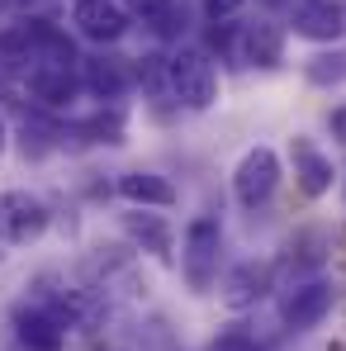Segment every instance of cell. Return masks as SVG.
<instances>
[{"label":"cell","mask_w":346,"mask_h":351,"mask_svg":"<svg viewBox=\"0 0 346 351\" xmlns=\"http://www.w3.org/2000/svg\"><path fill=\"white\" fill-rule=\"evenodd\" d=\"M10 147V123H5V114H0V152Z\"/></svg>","instance_id":"obj_21"},{"label":"cell","mask_w":346,"mask_h":351,"mask_svg":"<svg viewBox=\"0 0 346 351\" xmlns=\"http://www.w3.org/2000/svg\"><path fill=\"white\" fill-rule=\"evenodd\" d=\"M304 81L308 86H342L346 81V48H328V53H313L304 62Z\"/></svg>","instance_id":"obj_16"},{"label":"cell","mask_w":346,"mask_h":351,"mask_svg":"<svg viewBox=\"0 0 346 351\" xmlns=\"http://www.w3.org/2000/svg\"><path fill=\"white\" fill-rule=\"evenodd\" d=\"M24 81H29V95H34L43 110H71V105H76V95H81V71H76V66L38 62Z\"/></svg>","instance_id":"obj_9"},{"label":"cell","mask_w":346,"mask_h":351,"mask_svg":"<svg viewBox=\"0 0 346 351\" xmlns=\"http://www.w3.org/2000/svg\"><path fill=\"white\" fill-rule=\"evenodd\" d=\"M48 204L29 190H0V242L10 247H29L48 233Z\"/></svg>","instance_id":"obj_4"},{"label":"cell","mask_w":346,"mask_h":351,"mask_svg":"<svg viewBox=\"0 0 346 351\" xmlns=\"http://www.w3.org/2000/svg\"><path fill=\"white\" fill-rule=\"evenodd\" d=\"M166 90L180 110L204 114L219 100V66L204 48H175L166 58Z\"/></svg>","instance_id":"obj_1"},{"label":"cell","mask_w":346,"mask_h":351,"mask_svg":"<svg viewBox=\"0 0 346 351\" xmlns=\"http://www.w3.org/2000/svg\"><path fill=\"white\" fill-rule=\"evenodd\" d=\"M119 195L133 209H171V204H180V190L157 171H123L119 176Z\"/></svg>","instance_id":"obj_13"},{"label":"cell","mask_w":346,"mask_h":351,"mask_svg":"<svg viewBox=\"0 0 346 351\" xmlns=\"http://www.w3.org/2000/svg\"><path fill=\"white\" fill-rule=\"evenodd\" d=\"M261 5H271V10H280V5H294V0H261Z\"/></svg>","instance_id":"obj_22"},{"label":"cell","mask_w":346,"mask_h":351,"mask_svg":"<svg viewBox=\"0 0 346 351\" xmlns=\"http://www.w3.org/2000/svg\"><path fill=\"white\" fill-rule=\"evenodd\" d=\"M332 304H337V285L332 280H304V285H294L285 294L280 318H285L289 332H308V328H318L332 313Z\"/></svg>","instance_id":"obj_7"},{"label":"cell","mask_w":346,"mask_h":351,"mask_svg":"<svg viewBox=\"0 0 346 351\" xmlns=\"http://www.w3.org/2000/svg\"><path fill=\"white\" fill-rule=\"evenodd\" d=\"M280 176H285L280 171V157L271 147H247L242 162H237V171H232V199L242 209H261L280 190Z\"/></svg>","instance_id":"obj_3"},{"label":"cell","mask_w":346,"mask_h":351,"mask_svg":"<svg viewBox=\"0 0 346 351\" xmlns=\"http://www.w3.org/2000/svg\"><path fill=\"white\" fill-rule=\"evenodd\" d=\"M237 62H242V66H256V71H275V66L285 62V29H280V24H271V19L242 24Z\"/></svg>","instance_id":"obj_10"},{"label":"cell","mask_w":346,"mask_h":351,"mask_svg":"<svg viewBox=\"0 0 346 351\" xmlns=\"http://www.w3.org/2000/svg\"><path fill=\"white\" fill-rule=\"evenodd\" d=\"M14 342H19V351H62L66 347V323L48 304L19 308L14 313Z\"/></svg>","instance_id":"obj_8"},{"label":"cell","mask_w":346,"mask_h":351,"mask_svg":"<svg viewBox=\"0 0 346 351\" xmlns=\"http://www.w3.org/2000/svg\"><path fill=\"white\" fill-rule=\"evenodd\" d=\"M123 237L138 247V252H152V256H162V261H171V223L162 219V214H152V209H133V214H123Z\"/></svg>","instance_id":"obj_14"},{"label":"cell","mask_w":346,"mask_h":351,"mask_svg":"<svg viewBox=\"0 0 346 351\" xmlns=\"http://www.w3.org/2000/svg\"><path fill=\"white\" fill-rule=\"evenodd\" d=\"M289 29L308 43L332 48L346 34V5L342 0H294L289 5Z\"/></svg>","instance_id":"obj_5"},{"label":"cell","mask_w":346,"mask_h":351,"mask_svg":"<svg viewBox=\"0 0 346 351\" xmlns=\"http://www.w3.org/2000/svg\"><path fill=\"white\" fill-rule=\"evenodd\" d=\"M81 90H90L95 100H110V105H119L123 95H128V66L119 58H81Z\"/></svg>","instance_id":"obj_12"},{"label":"cell","mask_w":346,"mask_h":351,"mask_svg":"<svg viewBox=\"0 0 346 351\" xmlns=\"http://www.w3.org/2000/svg\"><path fill=\"white\" fill-rule=\"evenodd\" d=\"M289 162H294V180H299V190H304V195H313V199H318V195H328V190H332L337 167H332V157H328L313 138H304V133H299V138L289 143Z\"/></svg>","instance_id":"obj_11"},{"label":"cell","mask_w":346,"mask_h":351,"mask_svg":"<svg viewBox=\"0 0 346 351\" xmlns=\"http://www.w3.org/2000/svg\"><path fill=\"white\" fill-rule=\"evenodd\" d=\"M328 128H332L337 143H346V105H332V110H328Z\"/></svg>","instance_id":"obj_20"},{"label":"cell","mask_w":346,"mask_h":351,"mask_svg":"<svg viewBox=\"0 0 346 351\" xmlns=\"http://www.w3.org/2000/svg\"><path fill=\"white\" fill-rule=\"evenodd\" d=\"M204 5V14H209V24H219V19H232L247 0H199Z\"/></svg>","instance_id":"obj_19"},{"label":"cell","mask_w":346,"mask_h":351,"mask_svg":"<svg viewBox=\"0 0 346 351\" xmlns=\"http://www.w3.org/2000/svg\"><path fill=\"white\" fill-rule=\"evenodd\" d=\"M0 71H34V48H29V34L14 24V29H0Z\"/></svg>","instance_id":"obj_17"},{"label":"cell","mask_w":346,"mask_h":351,"mask_svg":"<svg viewBox=\"0 0 346 351\" xmlns=\"http://www.w3.org/2000/svg\"><path fill=\"white\" fill-rule=\"evenodd\" d=\"M14 5H19V0H0V14H5V10H14Z\"/></svg>","instance_id":"obj_23"},{"label":"cell","mask_w":346,"mask_h":351,"mask_svg":"<svg viewBox=\"0 0 346 351\" xmlns=\"http://www.w3.org/2000/svg\"><path fill=\"white\" fill-rule=\"evenodd\" d=\"M342 199H346V190H342Z\"/></svg>","instance_id":"obj_24"},{"label":"cell","mask_w":346,"mask_h":351,"mask_svg":"<svg viewBox=\"0 0 346 351\" xmlns=\"http://www.w3.org/2000/svg\"><path fill=\"white\" fill-rule=\"evenodd\" d=\"M71 24L86 43L110 48L128 34V10L119 0H71Z\"/></svg>","instance_id":"obj_6"},{"label":"cell","mask_w":346,"mask_h":351,"mask_svg":"<svg viewBox=\"0 0 346 351\" xmlns=\"http://www.w3.org/2000/svg\"><path fill=\"white\" fill-rule=\"evenodd\" d=\"M209 351H261V342H256L247 328H223V332L209 342Z\"/></svg>","instance_id":"obj_18"},{"label":"cell","mask_w":346,"mask_h":351,"mask_svg":"<svg viewBox=\"0 0 346 351\" xmlns=\"http://www.w3.org/2000/svg\"><path fill=\"white\" fill-rule=\"evenodd\" d=\"M219 252H223V223L214 214H199L185 223V237H180V271L190 280V290H209L219 280Z\"/></svg>","instance_id":"obj_2"},{"label":"cell","mask_w":346,"mask_h":351,"mask_svg":"<svg viewBox=\"0 0 346 351\" xmlns=\"http://www.w3.org/2000/svg\"><path fill=\"white\" fill-rule=\"evenodd\" d=\"M223 304L228 308H251L256 299H266V290H271V271L266 266H256V261H237L228 276H223Z\"/></svg>","instance_id":"obj_15"}]
</instances>
